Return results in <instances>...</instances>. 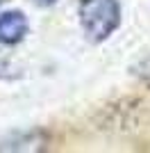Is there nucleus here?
I'll return each mask as SVG.
<instances>
[{"instance_id": "nucleus-5", "label": "nucleus", "mask_w": 150, "mask_h": 153, "mask_svg": "<svg viewBox=\"0 0 150 153\" xmlns=\"http://www.w3.org/2000/svg\"><path fill=\"white\" fill-rule=\"evenodd\" d=\"M2 2H5V0H0V5H2Z\"/></svg>"}, {"instance_id": "nucleus-4", "label": "nucleus", "mask_w": 150, "mask_h": 153, "mask_svg": "<svg viewBox=\"0 0 150 153\" xmlns=\"http://www.w3.org/2000/svg\"><path fill=\"white\" fill-rule=\"evenodd\" d=\"M57 0H34V5H41V7H50V5H55Z\"/></svg>"}, {"instance_id": "nucleus-1", "label": "nucleus", "mask_w": 150, "mask_h": 153, "mask_svg": "<svg viewBox=\"0 0 150 153\" xmlns=\"http://www.w3.org/2000/svg\"><path fill=\"white\" fill-rule=\"evenodd\" d=\"M80 25L91 41L100 44L114 34L121 25V5L118 0H82L80 9Z\"/></svg>"}, {"instance_id": "nucleus-2", "label": "nucleus", "mask_w": 150, "mask_h": 153, "mask_svg": "<svg viewBox=\"0 0 150 153\" xmlns=\"http://www.w3.org/2000/svg\"><path fill=\"white\" fill-rule=\"evenodd\" d=\"M27 30H30V25H27L25 14L16 12V9L0 12V44L5 46L21 44L27 34Z\"/></svg>"}, {"instance_id": "nucleus-3", "label": "nucleus", "mask_w": 150, "mask_h": 153, "mask_svg": "<svg viewBox=\"0 0 150 153\" xmlns=\"http://www.w3.org/2000/svg\"><path fill=\"white\" fill-rule=\"evenodd\" d=\"M130 71H132V76H134V78H139L143 85H148V87H150V55H148V57H143L139 64H134Z\"/></svg>"}]
</instances>
